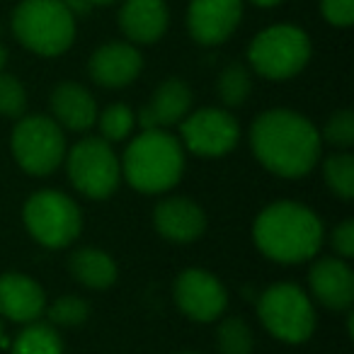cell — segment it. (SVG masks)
Instances as JSON below:
<instances>
[{"mask_svg": "<svg viewBox=\"0 0 354 354\" xmlns=\"http://www.w3.org/2000/svg\"><path fill=\"white\" fill-rule=\"evenodd\" d=\"M250 146L270 172L279 177H304L320 158V133L301 114L270 109L252 122Z\"/></svg>", "mask_w": 354, "mask_h": 354, "instance_id": "6da1fadb", "label": "cell"}, {"mask_svg": "<svg viewBox=\"0 0 354 354\" xmlns=\"http://www.w3.org/2000/svg\"><path fill=\"white\" fill-rule=\"evenodd\" d=\"M255 245L270 260L304 262L323 243V223L308 207L296 202H274L257 216L252 226Z\"/></svg>", "mask_w": 354, "mask_h": 354, "instance_id": "7a4b0ae2", "label": "cell"}, {"mask_svg": "<svg viewBox=\"0 0 354 354\" xmlns=\"http://www.w3.org/2000/svg\"><path fill=\"white\" fill-rule=\"evenodd\" d=\"M122 170L133 189L158 194L175 187L185 172V153L175 136L165 129H143L129 143Z\"/></svg>", "mask_w": 354, "mask_h": 354, "instance_id": "3957f363", "label": "cell"}, {"mask_svg": "<svg viewBox=\"0 0 354 354\" xmlns=\"http://www.w3.org/2000/svg\"><path fill=\"white\" fill-rule=\"evenodd\" d=\"M12 32L39 56H59L75 39V17L61 0H22L12 12Z\"/></svg>", "mask_w": 354, "mask_h": 354, "instance_id": "277c9868", "label": "cell"}, {"mask_svg": "<svg viewBox=\"0 0 354 354\" xmlns=\"http://www.w3.org/2000/svg\"><path fill=\"white\" fill-rule=\"evenodd\" d=\"M250 66L270 80H286L301 73L310 59V41L294 25H274L252 39L248 49Z\"/></svg>", "mask_w": 354, "mask_h": 354, "instance_id": "5b68a950", "label": "cell"}, {"mask_svg": "<svg viewBox=\"0 0 354 354\" xmlns=\"http://www.w3.org/2000/svg\"><path fill=\"white\" fill-rule=\"evenodd\" d=\"M257 313L262 325L281 342H306L315 330L313 304L296 284L270 286L257 301Z\"/></svg>", "mask_w": 354, "mask_h": 354, "instance_id": "8992f818", "label": "cell"}, {"mask_svg": "<svg viewBox=\"0 0 354 354\" xmlns=\"http://www.w3.org/2000/svg\"><path fill=\"white\" fill-rule=\"evenodd\" d=\"M25 226L35 241L46 248H66L83 228L78 204L64 192L41 189L25 204Z\"/></svg>", "mask_w": 354, "mask_h": 354, "instance_id": "52a82bcc", "label": "cell"}, {"mask_svg": "<svg viewBox=\"0 0 354 354\" xmlns=\"http://www.w3.org/2000/svg\"><path fill=\"white\" fill-rule=\"evenodd\" d=\"M12 153H15L17 165L25 172L49 175L64 162V129L56 124V119L41 117V114L20 119L12 131Z\"/></svg>", "mask_w": 354, "mask_h": 354, "instance_id": "ba28073f", "label": "cell"}, {"mask_svg": "<svg viewBox=\"0 0 354 354\" xmlns=\"http://www.w3.org/2000/svg\"><path fill=\"white\" fill-rule=\"evenodd\" d=\"M68 177L90 199H107L117 189L122 162L104 138H83L68 153Z\"/></svg>", "mask_w": 354, "mask_h": 354, "instance_id": "9c48e42d", "label": "cell"}, {"mask_svg": "<svg viewBox=\"0 0 354 354\" xmlns=\"http://www.w3.org/2000/svg\"><path fill=\"white\" fill-rule=\"evenodd\" d=\"M238 136H241V129H238L236 117L228 114L226 109H199L183 119V141L197 156H223L233 151Z\"/></svg>", "mask_w": 354, "mask_h": 354, "instance_id": "30bf717a", "label": "cell"}, {"mask_svg": "<svg viewBox=\"0 0 354 354\" xmlns=\"http://www.w3.org/2000/svg\"><path fill=\"white\" fill-rule=\"evenodd\" d=\"M175 301L187 318L209 323L226 310L228 294L214 274L204 270H185L175 279Z\"/></svg>", "mask_w": 354, "mask_h": 354, "instance_id": "8fae6325", "label": "cell"}, {"mask_svg": "<svg viewBox=\"0 0 354 354\" xmlns=\"http://www.w3.org/2000/svg\"><path fill=\"white\" fill-rule=\"evenodd\" d=\"M243 17V0H192L187 27L194 41L204 46L223 44Z\"/></svg>", "mask_w": 354, "mask_h": 354, "instance_id": "7c38bea8", "label": "cell"}, {"mask_svg": "<svg viewBox=\"0 0 354 354\" xmlns=\"http://www.w3.org/2000/svg\"><path fill=\"white\" fill-rule=\"evenodd\" d=\"M143 68V59L136 46L112 41L100 46L90 59V75L97 85L104 88H124L133 83Z\"/></svg>", "mask_w": 354, "mask_h": 354, "instance_id": "4fadbf2b", "label": "cell"}, {"mask_svg": "<svg viewBox=\"0 0 354 354\" xmlns=\"http://www.w3.org/2000/svg\"><path fill=\"white\" fill-rule=\"evenodd\" d=\"M308 284L313 296L333 310H344L354 301V274L344 260L323 257L310 267Z\"/></svg>", "mask_w": 354, "mask_h": 354, "instance_id": "5bb4252c", "label": "cell"}, {"mask_svg": "<svg viewBox=\"0 0 354 354\" xmlns=\"http://www.w3.org/2000/svg\"><path fill=\"white\" fill-rule=\"evenodd\" d=\"M153 223H156V231L162 238L172 243H192L207 228V216L204 212L192 202V199L185 197H172L165 199L156 207L153 212Z\"/></svg>", "mask_w": 354, "mask_h": 354, "instance_id": "9a60e30c", "label": "cell"}, {"mask_svg": "<svg viewBox=\"0 0 354 354\" xmlns=\"http://www.w3.org/2000/svg\"><path fill=\"white\" fill-rule=\"evenodd\" d=\"M44 289L27 274H0V315L15 323H35L44 313Z\"/></svg>", "mask_w": 354, "mask_h": 354, "instance_id": "2e32d148", "label": "cell"}, {"mask_svg": "<svg viewBox=\"0 0 354 354\" xmlns=\"http://www.w3.org/2000/svg\"><path fill=\"white\" fill-rule=\"evenodd\" d=\"M192 107V90L185 80L170 78L153 93L151 102L138 112V124L143 129H167L183 122Z\"/></svg>", "mask_w": 354, "mask_h": 354, "instance_id": "e0dca14e", "label": "cell"}, {"mask_svg": "<svg viewBox=\"0 0 354 354\" xmlns=\"http://www.w3.org/2000/svg\"><path fill=\"white\" fill-rule=\"evenodd\" d=\"M165 0H127L119 10V27L136 44H153L167 30Z\"/></svg>", "mask_w": 354, "mask_h": 354, "instance_id": "ac0fdd59", "label": "cell"}, {"mask_svg": "<svg viewBox=\"0 0 354 354\" xmlns=\"http://www.w3.org/2000/svg\"><path fill=\"white\" fill-rule=\"evenodd\" d=\"M51 109L56 114V124L71 131H85L97 122V104L95 97L78 83L56 85L51 95Z\"/></svg>", "mask_w": 354, "mask_h": 354, "instance_id": "d6986e66", "label": "cell"}, {"mask_svg": "<svg viewBox=\"0 0 354 354\" xmlns=\"http://www.w3.org/2000/svg\"><path fill=\"white\" fill-rule=\"evenodd\" d=\"M71 272L80 284L90 286V289H107L117 279V265L114 260L102 250L95 248H83V250L73 252L71 257Z\"/></svg>", "mask_w": 354, "mask_h": 354, "instance_id": "ffe728a7", "label": "cell"}, {"mask_svg": "<svg viewBox=\"0 0 354 354\" xmlns=\"http://www.w3.org/2000/svg\"><path fill=\"white\" fill-rule=\"evenodd\" d=\"M12 354H64V342L51 325L30 323L17 335Z\"/></svg>", "mask_w": 354, "mask_h": 354, "instance_id": "44dd1931", "label": "cell"}, {"mask_svg": "<svg viewBox=\"0 0 354 354\" xmlns=\"http://www.w3.org/2000/svg\"><path fill=\"white\" fill-rule=\"evenodd\" d=\"M216 347L221 354H252L255 339L250 325L238 315L226 318L216 330Z\"/></svg>", "mask_w": 354, "mask_h": 354, "instance_id": "7402d4cb", "label": "cell"}, {"mask_svg": "<svg viewBox=\"0 0 354 354\" xmlns=\"http://www.w3.org/2000/svg\"><path fill=\"white\" fill-rule=\"evenodd\" d=\"M216 90H218V97L223 100L226 107H241L252 90V80L245 66H241V64L226 66L223 73L218 75Z\"/></svg>", "mask_w": 354, "mask_h": 354, "instance_id": "603a6c76", "label": "cell"}, {"mask_svg": "<svg viewBox=\"0 0 354 354\" xmlns=\"http://www.w3.org/2000/svg\"><path fill=\"white\" fill-rule=\"evenodd\" d=\"M323 175L328 187L333 189L337 197L352 199L354 197V158L349 153H339V156H330L323 165Z\"/></svg>", "mask_w": 354, "mask_h": 354, "instance_id": "cb8c5ba5", "label": "cell"}, {"mask_svg": "<svg viewBox=\"0 0 354 354\" xmlns=\"http://www.w3.org/2000/svg\"><path fill=\"white\" fill-rule=\"evenodd\" d=\"M102 131L104 141H122L133 129V112L127 104H109L102 114H97L95 122Z\"/></svg>", "mask_w": 354, "mask_h": 354, "instance_id": "d4e9b609", "label": "cell"}, {"mask_svg": "<svg viewBox=\"0 0 354 354\" xmlns=\"http://www.w3.org/2000/svg\"><path fill=\"white\" fill-rule=\"evenodd\" d=\"M88 304H85L80 296H61L51 304L49 308V320L54 325H64V328H73V325H80L88 320Z\"/></svg>", "mask_w": 354, "mask_h": 354, "instance_id": "484cf974", "label": "cell"}, {"mask_svg": "<svg viewBox=\"0 0 354 354\" xmlns=\"http://www.w3.org/2000/svg\"><path fill=\"white\" fill-rule=\"evenodd\" d=\"M27 107V93L15 75L0 73V114L22 117Z\"/></svg>", "mask_w": 354, "mask_h": 354, "instance_id": "4316f807", "label": "cell"}, {"mask_svg": "<svg viewBox=\"0 0 354 354\" xmlns=\"http://www.w3.org/2000/svg\"><path fill=\"white\" fill-rule=\"evenodd\" d=\"M323 138L337 148H349L354 143V114L349 109L335 112L325 124Z\"/></svg>", "mask_w": 354, "mask_h": 354, "instance_id": "83f0119b", "label": "cell"}, {"mask_svg": "<svg viewBox=\"0 0 354 354\" xmlns=\"http://www.w3.org/2000/svg\"><path fill=\"white\" fill-rule=\"evenodd\" d=\"M320 10L335 27H349L354 22V0H320Z\"/></svg>", "mask_w": 354, "mask_h": 354, "instance_id": "f1b7e54d", "label": "cell"}, {"mask_svg": "<svg viewBox=\"0 0 354 354\" xmlns=\"http://www.w3.org/2000/svg\"><path fill=\"white\" fill-rule=\"evenodd\" d=\"M333 248L339 257H344V260L354 255V221L352 218H344V221L333 231Z\"/></svg>", "mask_w": 354, "mask_h": 354, "instance_id": "f546056e", "label": "cell"}, {"mask_svg": "<svg viewBox=\"0 0 354 354\" xmlns=\"http://www.w3.org/2000/svg\"><path fill=\"white\" fill-rule=\"evenodd\" d=\"M66 8H68L71 15H88L90 10H93V6H90L88 0H61Z\"/></svg>", "mask_w": 354, "mask_h": 354, "instance_id": "4dcf8cb0", "label": "cell"}, {"mask_svg": "<svg viewBox=\"0 0 354 354\" xmlns=\"http://www.w3.org/2000/svg\"><path fill=\"white\" fill-rule=\"evenodd\" d=\"M250 3H255L260 8H272V6H279L281 0H250Z\"/></svg>", "mask_w": 354, "mask_h": 354, "instance_id": "1f68e13d", "label": "cell"}, {"mask_svg": "<svg viewBox=\"0 0 354 354\" xmlns=\"http://www.w3.org/2000/svg\"><path fill=\"white\" fill-rule=\"evenodd\" d=\"M6 64H8V51H6V46L0 44V73H3V68H6Z\"/></svg>", "mask_w": 354, "mask_h": 354, "instance_id": "d6a6232c", "label": "cell"}, {"mask_svg": "<svg viewBox=\"0 0 354 354\" xmlns=\"http://www.w3.org/2000/svg\"><path fill=\"white\" fill-rule=\"evenodd\" d=\"M88 3H90V6H112V3H114V0H88Z\"/></svg>", "mask_w": 354, "mask_h": 354, "instance_id": "836d02e7", "label": "cell"}]
</instances>
